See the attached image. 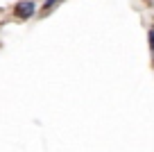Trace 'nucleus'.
<instances>
[{
	"instance_id": "7ed1b4c3",
	"label": "nucleus",
	"mask_w": 154,
	"mask_h": 152,
	"mask_svg": "<svg viewBox=\"0 0 154 152\" xmlns=\"http://www.w3.org/2000/svg\"><path fill=\"white\" fill-rule=\"evenodd\" d=\"M147 39H149V48H152V52H154V27L147 32Z\"/></svg>"
},
{
	"instance_id": "f03ea898",
	"label": "nucleus",
	"mask_w": 154,
	"mask_h": 152,
	"mask_svg": "<svg viewBox=\"0 0 154 152\" xmlns=\"http://www.w3.org/2000/svg\"><path fill=\"white\" fill-rule=\"evenodd\" d=\"M59 2H61V0H45V2H43V14H45V11H50V9H54Z\"/></svg>"
},
{
	"instance_id": "f257e3e1",
	"label": "nucleus",
	"mask_w": 154,
	"mask_h": 152,
	"mask_svg": "<svg viewBox=\"0 0 154 152\" xmlns=\"http://www.w3.org/2000/svg\"><path fill=\"white\" fill-rule=\"evenodd\" d=\"M36 14V2L34 0H20L18 5H14V16L20 21H27Z\"/></svg>"
}]
</instances>
